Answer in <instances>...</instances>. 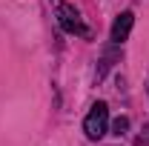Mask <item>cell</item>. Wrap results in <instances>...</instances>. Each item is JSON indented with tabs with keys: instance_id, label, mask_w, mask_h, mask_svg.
Here are the masks:
<instances>
[{
	"instance_id": "5b68a950",
	"label": "cell",
	"mask_w": 149,
	"mask_h": 146,
	"mask_svg": "<svg viewBox=\"0 0 149 146\" xmlns=\"http://www.w3.org/2000/svg\"><path fill=\"white\" fill-rule=\"evenodd\" d=\"M135 146H149V126L143 129V135H138V140H135Z\"/></svg>"
},
{
	"instance_id": "277c9868",
	"label": "cell",
	"mask_w": 149,
	"mask_h": 146,
	"mask_svg": "<svg viewBox=\"0 0 149 146\" xmlns=\"http://www.w3.org/2000/svg\"><path fill=\"white\" fill-rule=\"evenodd\" d=\"M126 132H129V117H123V115H120V117H115V120H112V135H115V138H123Z\"/></svg>"
},
{
	"instance_id": "6da1fadb",
	"label": "cell",
	"mask_w": 149,
	"mask_h": 146,
	"mask_svg": "<svg viewBox=\"0 0 149 146\" xmlns=\"http://www.w3.org/2000/svg\"><path fill=\"white\" fill-rule=\"evenodd\" d=\"M52 6H55V17H57V26L66 32V35H77V37H92L89 32V26L80 20V12L74 9L72 3H66V0H52Z\"/></svg>"
},
{
	"instance_id": "3957f363",
	"label": "cell",
	"mask_w": 149,
	"mask_h": 146,
	"mask_svg": "<svg viewBox=\"0 0 149 146\" xmlns=\"http://www.w3.org/2000/svg\"><path fill=\"white\" fill-rule=\"evenodd\" d=\"M132 26H135V15H132L129 9H126V12H120V15L115 17V23H112V43H115V46H120L123 40H129Z\"/></svg>"
},
{
	"instance_id": "7a4b0ae2",
	"label": "cell",
	"mask_w": 149,
	"mask_h": 146,
	"mask_svg": "<svg viewBox=\"0 0 149 146\" xmlns=\"http://www.w3.org/2000/svg\"><path fill=\"white\" fill-rule=\"evenodd\" d=\"M83 132H86L89 140H100V138L109 132V106H106L103 100H97L92 109H89L86 120H83Z\"/></svg>"
},
{
	"instance_id": "8992f818",
	"label": "cell",
	"mask_w": 149,
	"mask_h": 146,
	"mask_svg": "<svg viewBox=\"0 0 149 146\" xmlns=\"http://www.w3.org/2000/svg\"><path fill=\"white\" fill-rule=\"evenodd\" d=\"M146 92H149V86H146Z\"/></svg>"
}]
</instances>
